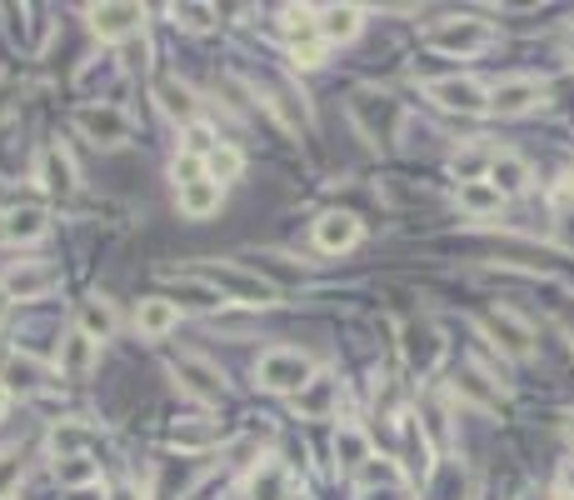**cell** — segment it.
I'll return each instance as SVG.
<instances>
[{
	"label": "cell",
	"mask_w": 574,
	"mask_h": 500,
	"mask_svg": "<svg viewBox=\"0 0 574 500\" xmlns=\"http://www.w3.org/2000/svg\"><path fill=\"white\" fill-rule=\"evenodd\" d=\"M350 116H355L360 135L375 141V145H390L395 135H400V126H405V106L395 96H385V90H355Z\"/></svg>",
	"instance_id": "6da1fadb"
},
{
	"label": "cell",
	"mask_w": 574,
	"mask_h": 500,
	"mask_svg": "<svg viewBox=\"0 0 574 500\" xmlns=\"http://www.w3.org/2000/svg\"><path fill=\"white\" fill-rule=\"evenodd\" d=\"M200 275L220 291V301H235V305H271L275 301V285L261 281V275H250L245 265H206Z\"/></svg>",
	"instance_id": "7a4b0ae2"
},
{
	"label": "cell",
	"mask_w": 574,
	"mask_h": 500,
	"mask_svg": "<svg viewBox=\"0 0 574 500\" xmlns=\"http://www.w3.org/2000/svg\"><path fill=\"white\" fill-rule=\"evenodd\" d=\"M310 381H314V370H310V360H305L300 350H265L261 356V385L265 391L300 395Z\"/></svg>",
	"instance_id": "3957f363"
},
{
	"label": "cell",
	"mask_w": 574,
	"mask_h": 500,
	"mask_svg": "<svg viewBox=\"0 0 574 500\" xmlns=\"http://www.w3.org/2000/svg\"><path fill=\"white\" fill-rule=\"evenodd\" d=\"M489 41H495V31H489L485 21H470V15L444 21V25H434V31H430L434 51H450V55H475V51H485Z\"/></svg>",
	"instance_id": "277c9868"
},
{
	"label": "cell",
	"mask_w": 574,
	"mask_h": 500,
	"mask_svg": "<svg viewBox=\"0 0 574 500\" xmlns=\"http://www.w3.org/2000/svg\"><path fill=\"white\" fill-rule=\"evenodd\" d=\"M424 90H430V100H440L444 110H460V116H479V110H489L485 86H475V80L450 76V80H430Z\"/></svg>",
	"instance_id": "5b68a950"
},
{
	"label": "cell",
	"mask_w": 574,
	"mask_h": 500,
	"mask_svg": "<svg viewBox=\"0 0 574 500\" xmlns=\"http://www.w3.org/2000/svg\"><path fill=\"white\" fill-rule=\"evenodd\" d=\"M76 126L96 145H125V135H131V120H125V110H115V106H86L76 116Z\"/></svg>",
	"instance_id": "8992f818"
},
{
	"label": "cell",
	"mask_w": 574,
	"mask_h": 500,
	"mask_svg": "<svg viewBox=\"0 0 574 500\" xmlns=\"http://www.w3.org/2000/svg\"><path fill=\"white\" fill-rule=\"evenodd\" d=\"M360 240V220L345 216V210H330V216L314 220V246L330 250V256H340V250H350Z\"/></svg>",
	"instance_id": "52a82bcc"
},
{
	"label": "cell",
	"mask_w": 574,
	"mask_h": 500,
	"mask_svg": "<svg viewBox=\"0 0 574 500\" xmlns=\"http://www.w3.org/2000/svg\"><path fill=\"white\" fill-rule=\"evenodd\" d=\"M141 21H145L141 6H96V11H90V31H96L100 41H120V35H131Z\"/></svg>",
	"instance_id": "ba28073f"
},
{
	"label": "cell",
	"mask_w": 574,
	"mask_h": 500,
	"mask_svg": "<svg viewBox=\"0 0 574 500\" xmlns=\"http://www.w3.org/2000/svg\"><path fill=\"white\" fill-rule=\"evenodd\" d=\"M55 366H60V376H70V381H86L90 370H96V340L80 336V330H70V336L60 340V356H55Z\"/></svg>",
	"instance_id": "9c48e42d"
},
{
	"label": "cell",
	"mask_w": 574,
	"mask_h": 500,
	"mask_svg": "<svg viewBox=\"0 0 574 500\" xmlns=\"http://www.w3.org/2000/svg\"><path fill=\"white\" fill-rule=\"evenodd\" d=\"M45 230H51V226H45V210H41V206L5 210V220H0V236L11 240V246H35Z\"/></svg>",
	"instance_id": "30bf717a"
},
{
	"label": "cell",
	"mask_w": 574,
	"mask_h": 500,
	"mask_svg": "<svg viewBox=\"0 0 574 500\" xmlns=\"http://www.w3.org/2000/svg\"><path fill=\"white\" fill-rule=\"evenodd\" d=\"M175 376L185 381V391H190V395H200V401H220V370L216 366H206V360H196V356H185V360H175Z\"/></svg>",
	"instance_id": "8fae6325"
},
{
	"label": "cell",
	"mask_w": 574,
	"mask_h": 500,
	"mask_svg": "<svg viewBox=\"0 0 574 500\" xmlns=\"http://www.w3.org/2000/svg\"><path fill=\"white\" fill-rule=\"evenodd\" d=\"M335 401H340V381H330V376H314V381L295 395V411L310 415V421H325V415L335 411Z\"/></svg>",
	"instance_id": "7c38bea8"
},
{
	"label": "cell",
	"mask_w": 574,
	"mask_h": 500,
	"mask_svg": "<svg viewBox=\"0 0 574 500\" xmlns=\"http://www.w3.org/2000/svg\"><path fill=\"white\" fill-rule=\"evenodd\" d=\"M180 326V311H175L170 301H161V295H151V301H141V311H135V330L151 340L170 336V330Z\"/></svg>",
	"instance_id": "4fadbf2b"
},
{
	"label": "cell",
	"mask_w": 574,
	"mask_h": 500,
	"mask_svg": "<svg viewBox=\"0 0 574 500\" xmlns=\"http://www.w3.org/2000/svg\"><path fill=\"white\" fill-rule=\"evenodd\" d=\"M180 210L190 220L216 216V210H220V185L206 181V175H200V181H180Z\"/></svg>",
	"instance_id": "5bb4252c"
},
{
	"label": "cell",
	"mask_w": 574,
	"mask_h": 500,
	"mask_svg": "<svg viewBox=\"0 0 574 500\" xmlns=\"http://www.w3.org/2000/svg\"><path fill=\"white\" fill-rule=\"evenodd\" d=\"M485 326H489V336L505 340L509 356H525V350H530V340H534V336H530V326H525V320L515 316V311H489Z\"/></svg>",
	"instance_id": "9a60e30c"
},
{
	"label": "cell",
	"mask_w": 574,
	"mask_h": 500,
	"mask_svg": "<svg viewBox=\"0 0 574 500\" xmlns=\"http://www.w3.org/2000/svg\"><path fill=\"white\" fill-rule=\"evenodd\" d=\"M534 100H540V86H534V80H505V86H495V96H489V110H499V116H525Z\"/></svg>",
	"instance_id": "2e32d148"
},
{
	"label": "cell",
	"mask_w": 574,
	"mask_h": 500,
	"mask_svg": "<svg viewBox=\"0 0 574 500\" xmlns=\"http://www.w3.org/2000/svg\"><path fill=\"white\" fill-rule=\"evenodd\" d=\"M55 285V275L45 271V265H35V261H21L11 275H5V291L15 295V301H35V295H45Z\"/></svg>",
	"instance_id": "e0dca14e"
},
{
	"label": "cell",
	"mask_w": 574,
	"mask_h": 500,
	"mask_svg": "<svg viewBox=\"0 0 574 500\" xmlns=\"http://www.w3.org/2000/svg\"><path fill=\"white\" fill-rule=\"evenodd\" d=\"M80 336H90V340L115 336V305H110L106 295H90V301L80 305Z\"/></svg>",
	"instance_id": "ac0fdd59"
},
{
	"label": "cell",
	"mask_w": 574,
	"mask_h": 500,
	"mask_svg": "<svg viewBox=\"0 0 574 500\" xmlns=\"http://www.w3.org/2000/svg\"><path fill=\"white\" fill-rule=\"evenodd\" d=\"M489 185H495L499 196H515V191L530 185V165H525L520 155H495V161H489Z\"/></svg>",
	"instance_id": "d6986e66"
},
{
	"label": "cell",
	"mask_w": 574,
	"mask_h": 500,
	"mask_svg": "<svg viewBox=\"0 0 574 500\" xmlns=\"http://www.w3.org/2000/svg\"><path fill=\"white\" fill-rule=\"evenodd\" d=\"M440 340H434V330L424 326H405V360H410L415 370H434L440 366Z\"/></svg>",
	"instance_id": "ffe728a7"
},
{
	"label": "cell",
	"mask_w": 574,
	"mask_h": 500,
	"mask_svg": "<svg viewBox=\"0 0 574 500\" xmlns=\"http://www.w3.org/2000/svg\"><path fill=\"white\" fill-rule=\"evenodd\" d=\"M41 185L45 191H55V196H66V191H76V165H70V155L60 151V145H51L41 161Z\"/></svg>",
	"instance_id": "44dd1931"
},
{
	"label": "cell",
	"mask_w": 574,
	"mask_h": 500,
	"mask_svg": "<svg viewBox=\"0 0 574 500\" xmlns=\"http://www.w3.org/2000/svg\"><path fill=\"white\" fill-rule=\"evenodd\" d=\"M460 206H465L470 216H495V210L505 206V196H499L489 181H460Z\"/></svg>",
	"instance_id": "7402d4cb"
},
{
	"label": "cell",
	"mask_w": 574,
	"mask_h": 500,
	"mask_svg": "<svg viewBox=\"0 0 574 500\" xmlns=\"http://www.w3.org/2000/svg\"><path fill=\"white\" fill-rule=\"evenodd\" d=\"M285 486H290V476L280 460H261V470L250 480V500H285Z\"/></svg>",
	"instance_id": "603a6c76"
},
{
	"label": "cell",
	"mask_w": 574,
	"mask_h": 500,
	"mask_svg": "<svg viewBox=\"0 0 574 500\" xmlns=\"http://www.w3.org/2000/svg\"><path fill=\"white\" fill-rule=\"evenodd\" d=\"M155 96H161V110L170 120H190V116H196V90L180 86V80H161V86H155Z\"/></svg>",
	"instance_id": "cb8c5ba5"
},
{
	"label": "cell",
	"mask_w": 574,
	"mask_h": 500,
	"mask_svg": "<svg viewBox=\"0 0 574 500\" xmlns=\"http://www.w3.org/2000/svg\"><path fill=\"white\" fill-rule=\"evenodd\" d=\"M335 456L345 460V466H355V470L369 460V441H365L360 425H340V431H335Z\"/></svg>",
	"instance_id": "d4e9b609"
},
{
	"label": "cell",
	"mask_w": 574,
	"mask_h": 500,
	"mask_svg": "<svg viewBox=\"0 0 574 500\" xmlns=\"http://www.w3.org/2000/svg\"><path fill=\"white\" fill-rule=\"evenodd\" d=\"M360 31V6H330L325 21H320V35L325 41H350Z\"/></svg>",
	"instance_id": "484cf974"
},
{
	"label": "cell",
	"mask_w": 574,
	"mask_h": 500,
	"mask_svg": "<svg viewBox=\"0 0 574 500\" xmlns=\"http://www.w3.org/2000/svg\"><path fill=\"white\" fill-rule=\"evenodd\" d=\"M455 391L465 395L470 405H479V411H499V395L485 385V376H479V370H460V376H455Z\"/></svg>",
	"instance_id": "4316f807"
},
{
	"label": "cell",
	"mask_w": 574,
	"mask_h": 500,
	"mask_svg": "<svg viewBox=\"0 0 574 500\" xmlns=\"http://www.w3.org/2000/svg\"><path fill=\"white\" fill-rule=\"evenodd\" d=\"M55 476H60V486H96L100 466L90 456H66V460H55Z\"/></svg>",
	"instance_id": "83f0119b"
},
{
	"label": "cell",
	"mask_w": 574,
	"mask_h": 500,
	"mask_svg": "<svg viewBox=\"0 0 574 500\" xmlns=\"http://www.w3.org/2000/svg\"><path fill=\"white\" fill-rule=\"evenodd\" d=\"M240 175V151H230V145H216V151L206 155V181H235Z\"/></svg>",
	"instance_id": "f1b7e54d"
},
{
	"label": "cell",
	"mask_w": 574,
	"mask_h": 500,
	"mask_svg": "<svg viewBox=\"0 0 574 500\" xmlns=\"http://www.w3.org/2000/svg\"><path fill=\"white\" fill-rule=\"evenodd\" d=\"M360 480H365V486H400L405 470L395 466V460H375V456H369L365 466H360Z\"/></svg>",
	"instance_id": "f546056e"
},
{
	"label": "cell",
	"mask_w": 574,
	"mask_h": 500,
	"mask_svg": "<svg viewBox=\"0 0 574 500\" xmlns=\"http://www.w3.org/2000/svg\"><path fill=\"white\" fill-rule=\"evenodd\" d=\"M21 476H25L21 450H5V456H0V500H5L15 486H21Z\"/></svg>",
	"instance_id": "4dcf8cb0"
},
{
	"label": "cell",
	"mask_w": 574,
	"mask_h": 500,
	"mask_svg": "<svg viewBox=\"0 0 574 500\" xmlns=\"http://www.w3.org/2000/svg\"><path fill=\"white\" fill-rule=\"evenodd\" d=\"M170 441H175V446H185V450H196V446H206V441H210V431H206V425H175Z\"/></svg>",
	"instance_id": "1f68e13d"
},
{
	"label": "cell",
	"mask_w": 574,
	"mask_h": 500,
	"mask_svg": "<svg viewBox=\"0 0 574 500\" xmlns=\"http://www.w3.org/2000/svg\"><path fill=\"white\" fill-rule=\"evenodd\" d=\"M175 15H180L185 25H196V31H206V25H210V11H206V6H175Z\"/></svg>",
	"instance_id": "d6a6232c"
},
{
	"label": "cell",
	"mask_w": 574,
	"mask_h": 500,
	"mask_svg": "<svg viewBox=\"0 0 574 500\" xmlns=\"http://www.w3.org/2000/svg\"><path fill=\"white\" fill-rule=\"evenodd\" d=\"M570 206H574V175L560 185V191H554V210H570Z\"/></svg>",
	"instance_id": "836d02e7"
},
{
	"label": "cell",
	"mask_w": 574,
	"mask_h": 500,
	"mask_svg": "<svg viewBox=\"0 0 574 500\" xmlns=\"http://www.w3.org/2000/svg\"><path fill=\"white\" fill-rule=\"evenodd\" d=\"M560 490H564V500H570V496H574V460H570V466H564V470H560Z\"/></svg>",
	"instance_id": "e575fe53"
},
{
	"label": "cell",
	"mask_w": 574,
	"mask_h": 500,
	"mask_svg": "<svg viewBox=\"0 0 574 500\" xmlns=\"http://www.w3.org/2000/svg\"><path fill=\"white\" fill-rule=\"evenodd\" d=\"M5 311H11V291L0 285V320H5Z\"/></svg>",
	"instance_id": "d590c367"
},
{
	"label": "cell",
	"mask_w": 574,
	"mask_h": 500,
	"mask_svg": "<svg viewBox=\"0 0 574 500\" xmlns=\"http://www.w3.org/2000/svg\"><path fill=\"white\" fill-rule=\"evenodd\" d=\"M70 500H100V490H96V486H90V490H76Z\"/></svg>",
	"instance_id": "8d00e7d4"
},
{
	"label": "cell",
	"mask_w": 574,
	"mask_h": 500,
	"mask_svg": "<svg viewBox=\"0 0 574 500\" xmlns=\"http://www.w3.org/2000/svg\"><path fill=\"white\" fill-rule=\"evenodd\" d=\"M5 405H11V391H5V385H0V415H5Z\"/></svg>",
	"instance_id": "74e56055"
},
{
	"label": "cell",
	"mask_w": 574,
	"mask_h": 500,
	"mask_svg": "<svg viewBox=\"0 0 574 500\" xmlns=\"http://www.w3.org/2000/svg\"><path fill=\"white\" fill-rule=\"evenodd\" d=\"M115 500H135V490H115Z\"/></svg>",
	"instance_id": "f35d334b"
},
{
	"label": "cell",
	"mask_w": 574,
	"mask_h": 500,
	"mask_svg": "<svg viewBox=\"0 0 574 500\" xmlns=\"http://www.w3.org/2000/svg\"><path fill=\"white\" fill-rule=\"evenodd\" d=\"M570 435H574V421H570Z\"/></svg>",
	"instance_id": "ab89813d"
},
{
	"label": "cell",
	"mask_w": 574,
	"mask_h": 500,
	"mask_svg": "<svg viewBox=\"0 0 574 500\" xmlns=\"http://www.w3.org/2000/svg\"><path fill=\"white\" fill-rule=\"evenodd\" d=\"M570 500H574V496H570Z\"/></svg>",
	"instance_id": "60d3db41"
}]
</instances>
